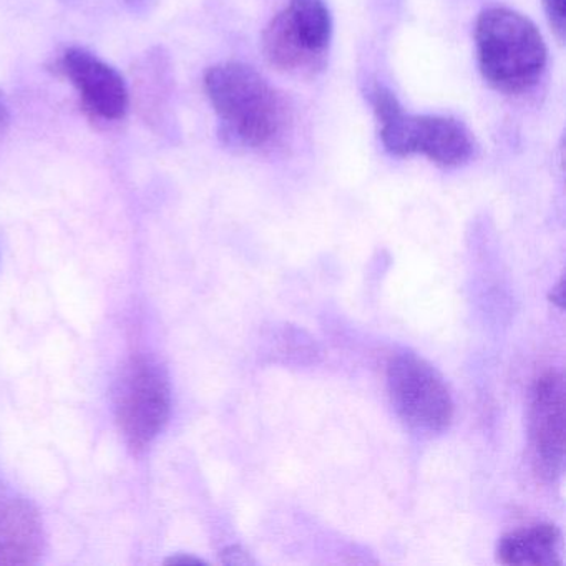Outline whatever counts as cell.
Here are the masks:
<instances>
[{
    "mask_svg": "<svg viewBox=\"0 0 566 566\" xmlns=\"http://www.w3.org/2000/svg\"><path fill=\"white\" fill-rule=\"evenodd\" d=\"M205 91L214 114L243 147H270L286 127L287 112L281 95L250 65L227 62L205 75Z\"/></svg>",
    "mask_w": 566,
    "mask_h": 566,
    "instance_id": "1",
    "label": "cell"
},
{
    "mask_svg": "<svg viewBox=\"0 0 566 566\" xmlns=\"http://www.w3.org/2000/svg\"><path fill=\"white\" fill-rule=\"evenodd\" d=\"M475 42L482 77L502 94L528 92L545 72L548 51L543 35L520 12L485 9L476 21Z\"/></svg>",
    "mask_w": 566,
    "mask_h": 566,
    "instance_id": "2",
    "label": "cell"
},
{
    "mask_svg": "<svg viewBox=\"0 0 566 566\" xmlns=\"http://www.w3.org/2000/svg\"><path fill=\"white\" fill-rule=\"evenodd\" d=\"M370 105L380 124V140L396 157L423 155L440 167H460L475 151L472 135L455 118L410 115L382 85L370 91Z\"/></svg>",
    "mask_w": 566,
    "mask_h": 566,
    "instance_id": "3",
    "label": "cell"
},
{
    "mask_svg": "<svg viewBox=\"0 0 566 566\" xmlns=\"http://www.w3.org/2000/svg\"><path fill=\"white\" fill-rule=\"evenodd\" d=\"M333 41V18L324 0H290L263 32L264 57L284 74L323 71Z\"/></svg>",
    "mask_w": 566,
    "mask_h": 566,
    "instance_id": "4",
    "label": "cell"
},
{
    "mask_svg": "<svg viewBox=\"0 0 566 566\" xmlns=\"http://www.w3.org/2000/svg\"><path fill=\"white\" fill-rule=\"evenodd\" d=\"M114 409L127 446L147 450L170 419L171 387L164 367L147 356L128 360L115 382Z\"/></svg>",
    "mask_w": 566,
    "mask_h": 566,
    "instance_id": "5",
    "label": "cell"
},
{
    "mask_svg": "<svg viewBox=\"0 0 566 566\" xmlns=\"http://www.w3.org/2000/svg\"><path fill=\"white\" fill-rule=\"evenodd\" d=\"M390 399L403 422L423 432H443L453 419V402L442 376L422 357L400 354L387 369Z\"/></svg>",
    "mask_w": 566,
    "mask_h": 566,
    "instance_id": "6",
    "label": "cell"
},
{
    "mask_svg": "<svg viewBox=\"0 0 566 566\" xmlns=\"http://www.w3.org/2000/svg\"><path fill=\"white\" fill-rule=\"evenodd\" d=\"M62 71L95 117L117 122L127 115L130 94L117 69L85 49L71 48L62 57Z\"/></svg>",
    "mask_w": 566,
    "mask_h": 566,
    "instance_id": "7",
    "label": "cell"
},
{
    "mask_svg": "<svg viewBox=\"0 0 566 566\" xmlns=\"http://www.w3.org/2000/svg\"><path fill=\"white\" fill-rule=\"evenodd\" d=\"M532 446L538 472L562 475L565 465V380L562 374L539 377L533 390Z\"/></svg>",
    "mask_w": 566,
    "mask_h": 566,
    "instance_id": "8",
    "label": "cell"
},
{
    "mask_svg": "<svg viewBox=\"0 0 566 566\" xmlns=\"http://www.w3.org/2000/svg\"><path fill=\"white\" fill-rule=\"evenodd\" d=\"M44 543L38 510L0 480V565H34L44 553Z\"/></svg>",
    "mask_w": 566,
    "mask_h": 566,
    "instance_id": "9",
    "label": "cell"
},
{
    "mask_svg": "<svg viewBox=\"0 0 566 566\" xmlns=\"http://www.w3.org/2000/svg\"><path fill=\"white\" fill-rule=\"evenodd\" d=\"M559 545V530L549 523H539L503 536L496 553L499 562L503 565L556 566L562 565Z\"/></svg>",
    "mask_w": 566,
    "mask_h": 566,
    "instance_id": "10",
    "label": "cell"
},
{
    "mask_svg": "<svg viewBox=\"0 0 566 566\" xmlns=\"http://www.w3.org/2000/svg\"><path fill=\"white\" fill-rule=\"evenodd\" d=\"M543 8H545L546 18H548L549 25L559 42L565 41L566 32V9L565 0H543Z\"/></svg>",
    "mask_w": 566,
    "mask_h": 566,
    "instance_id": "11",
    "label": "cell"
},
{
    "mask_svg": "<svg viewBox=\"0 0 566 566\" xmlns=\"http://www.w3.org/2000/svg\"><path fill=\"white\" fill-rule=\"evenodd\" d=\"M224 563H230V565H248V563H251V559L243 549L238 548V546H231V548L224 552Z\"/></svg>",
    "mask_w": 566,
    "mask_h": 566,
    "instance_id": "12",
    "label": "cell"
},
{
    "mask_svg": "<svg viewBox=\"0 0 566 566\" xmlns=\"http://www.w3.org/2000/svg\"><path fill=\"white\" fill-rule=\"evenodd\" d=\"M9 120H11V115H9L8 104H6L4 97L0 94V132L6 130Z\"/></svg>",
    "mask_w": 566,
    "mask_h": 566,
    "instance_id": "13",
    "label": "cell"
},
{
    "mask_svg": "<svg viewBox=\"0 0 566 566\" xmlns=\"http://www.w3.org/2000/svg\"><path fill=\"white\" fill-rule=\"evenodd\" d=\"M168 563H201V559L190 558V556H174V558L168 559Z\"/></svg>",
    "mask_w": 566,
    "mask_h": 566,
    "instance_id": "14",
    "label": "cell"
}]
</instances>
